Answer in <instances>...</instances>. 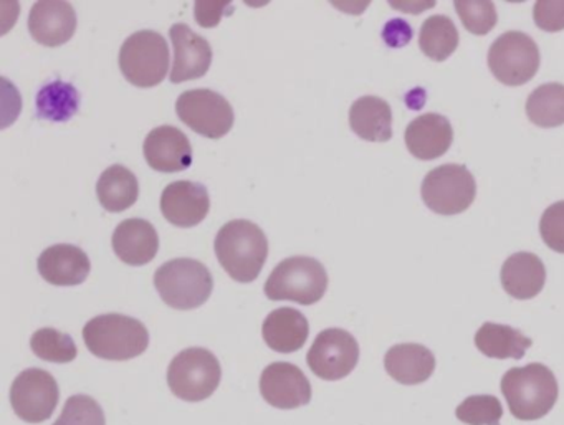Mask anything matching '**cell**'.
Here are the masks:
<instances>
[{
  "label": "cell",
  "instance_id": "1",
  "mask_svg": "<svg viewBox=\"0 0 564 425\" xmlns=\"http://www.w3.org/2000/svg\"><path fill=\"white\" fill-rule=\"evenodd\" d=\"M217 260L230 279L252 283L259 279L269 255V240L257 224L230 220L216 237Z\"/></svg>",
  "mask_w": 564,
  "mask_h": 425
},
{
  "label": "cell",
  "instance_id": "2",
  "mask_svg": "<svg viewBox=\"0 0 564 425\" xmlns=\"http://www.w3.org/2000/svg\"><path fill=\"white\" fill-rule=\"evenodd\" d=\"M501 392L518 421H538L550 414L560 394L556 375L540 362L511 368L501 379Z\"/></svg>",
  "mask_w": 564,
  "mask_h": 425
},
{
  "label": "cell",
  "instance_id": "3",
  "mask_svg": "<svg viewBox=\"0 0 564 425\" xmlns=\"http://www.w3.org/2000/svg\"><path fill=\"white\" fill-rule=\"evenodd\" d=\"M91 355L107 361H130L147 351L150 333L140 319L108 313L90 319L84 328Z\"/></svg>",
  "mask_w": 564,
  "mask_h": 425
},
{
  "label": "cell",
  "instance_id": "4",
  "mask_svg": "<svg viewBox=\"0 0 564 425\" xmlns=\"http://www.w3.org/2000/svg\"><path fill=\"white\" fill-rule=\"evenodd\" d=\"M328 290L325 266L312 257H290L270 273L265 283L267 298L272 302H295L315 305Z\"/></svg>",
  "mask_w": 564,
  "mask_h": 425
},
{
  "label": "cell",
  "instance_id": "5",
  "mask_svg": "<svg viewBox=\"0 0 564 425\" xmlns=\"http://www.w3.org/2000/svg\"><path fill=\"white\" fill-rule=\"evenodd\" d=\"M154 286L171 308L194 309L210 298L214 280L209 269L199 260L176 259L156 270Z\"/></svg>",
  "mask_w": 564,
  "mask_h": 425
},
{
  "label": "cell",
  "instance_id": "6",
  "mask_svg": "<svg viewBox=\"0 0 564 425\" xmlns=\"http://www.w3.org/2000/svg\"><path fill=\"white\" fill-rule=\"evenodd\" d=\"M123 77L138 88L163 84L170 72V47L166 39L154 31H140L124 41L120 51Z\"/></svg>",
  "mask_w": 564,
  "mask_h": 425
},
{
  "label": "cell",
  "instance_id": "7",
  "mask_svg": "<svg viewBox=\"0 0 564 425\" xmlns=\"http://www.w3.org/2000/svg\"><path fill=\"white\" fill-rule=\"evenodd\" d=\"M223 378L219 359L204 348L181 351L167 368V384L176 397L200 402L217 391Z\"/></svg>",
  "mask_w": 564,
  "mask_h": 425
},
{
  "label": "cell",
  "instance_id": "8",
  "mask_svg": "<svg viewBox=\"0 0 564 425\" xmlns=\"http://www.w3.org/2000/svg\"><path fill=\"white\" fill-rule=\"evenodd\" d=\"M422 200L438 216H457L474 204L477 183L474 174L462 164H444L435 167L421 187Z\"/></svg>",
  "mask_w": 564,
  "mask_h": 425
},
{
  "label": "cell",
  "instance_id": "9",
  "mask_svg": "<svg viewBox=\"0 0 564 425\" xmlns=\"http://www.w3.org/2000/svg\"><path fill=\"white\" fill-rule=\"evenodd\" d=\"M488 68L500 84L521 87L538 74L540 48L523 32H505L488 51Z\"/></svg>",
  "mask_w": 564,
  "mask_h": 425
},
{
  "label": "cell",
  "instance_id": "10",
  "mask_svg": "<svg viewBox=\"0 0 564 425\" xmlns=\"http://www.w3.org/2000/svg\"><path fill=\"white\" fill-rule=\"evenodd\" d=\"M176 113L199 137L220 140L232 130L236 115L229 101L213 90L184 91L176 101Z\"/></svg>",
  "mask_w": 564,
  "mask_h": 425
},
{
  "label": "cell",
  "instance_id": "11",
  "mask_svg": "<svg viewBox=\"0 0 564 425\" xmlns=\"http://www.w3.org/2000/svg\"><path fill=\"white\" fill-rule=\"evenodd\" d=\"M61 389L51 372L31 368L15 378L11 388V404L15 415L29 424H41L54 414Z\"/></svg>",
  "mask_w": 564,
  "mask_h": 425
},
{
  "label": "cell",
  "instance_id": "12",
  "mask_svg": "<svg viewBox=\"0 0 564 425\" xmlns=\"http://www.w3.org/2000/svg\"><path fill=\"white\" fill-rule=\"evenodd\" d=\"M358 361V341L351 333L341 328H329L319 333L306 356L313 374L325 381L345 379L355 371Z\"/></svg>",
  "mask_w": 564,
  "mask_h": 425
},
{
  "label": "cell",
  "instance_id": "13",
  "mask_svg": "<svg viewBox=\"0 0 564 425\" xmlns=\"http://www.w3.org/2000/svg\"><path fill=\"white\" fill-rule=\"evenodd\" d=\"M260 392L276 408H296L312 401V384L299 366L273 362L260 375Z\"/></svg>",
  "mask_w": 564,
  "mask_h": 425
},
{
  "label": "cell",
  "instance_id": "14",
  "mask_svg": "<svg viewBox=\"0 0 564 425\" xmlns=\"http://www.w3.org/2000/svg\"><path fill=\"white\" fill-rule=\"evenodd\" d=\"M210 209L206 186L193 181H176L163 190L161 212L164 219L181 229L199 226Z\"/></svg>",
  "mask_w": 564,
  "mask_h": 425
},
{
  "label": "cell",
  "instance_id": "15",
  "mask_svg": "<svg viewBox=\"0 0 564 425\" xmlns=\"http://www.w3.org/2000/svg\"><path fill=\"white\" fill-rule=\"evenodd\" d=\"M170 37L174 47L171 84H184L203 78L213 64V48L209 42L191 31L186 24H174Z\"/></svg>",
  "mask_w": 564,
  "mask_h": 425
},
{
  "label": "cell",
  "instance_id": "16",
  "mask_svg": "<svg viewBox=\"0 0 564 425\" xmlns=\"http://www.w3.org/2000/svg\"><path fill=\"white\" fill-rule=\"evenodd\" d=\"M143 151L147 163L158 173H181L193 164V146L180 128H154L144 140Z\"/></svg>",
  "mask_w": 564,
  "mask_h": 425
},
{
  "label": "cell",
  "instance_id": "17",
  "mask_svg": "<svg viewBox=\"0 0 564 425\" xmlns=\"http://www.w3.org/2000/svg\"><path fill=\"white\" fill-rule=\"evenodd\" d=\"M77 31V14L68 2L44 0L32 8L29 15V32L37 44L61 47L67 44Z\"/></svg>",
  "mask_w": 564,
  "mask_h": 425
},
{
  "label": "cell",
  "instance_id": "18",
  "mask_svg": "<svg viewBox=\"0 0 564 425\" xmlns=\"http://www.w3.org/2000/svg\"><path fill=\"white\" fill-rule=\"evenodd\" d=\"M37 266L42 279L55 286L82 285L91 270L87 253L70 243L48 247L39 257Z\"/></svg>",
  "mask_w": 564,
  "mask_h": 425
},
{
  "label": "cell",
  "instance_id": "19",
  "mask_svg": "<svg viewBox=\"0 0 564 425\" xmlns=\"http://www.w3.org/2000/svg\"><path fill=\"white\" fill-rule=\"evenodd\" d=\"M405 146L421 161L437 160L451 150L454 130L451 121L437 113H425L409 123Z\"/></svg>",
  "mask_w": 564,
  "mask_h": 425
},
{
  "label": "cell",
  "instance_id": "20",
  "mask_svg": "<svg viewBox=\"0 0 564 425\" xmlns=\"http://www.w3.org/2000/svg\"><path fill=\"white\" fill-rule=\"evenodd\" d=\"M115 253L121 262L143 266L153 262L160 250V237L153 224L144 219H127L115 229Z\"/></svg>",
  "mask_w": 564,
  "mask_h": 425
},
{
  "label": "cell",
  "instance_id": "21",
  "mask_svg": "<svg viewBox=\"0 0 564 425\" xmlns=\"http://www.w3.org/2000/svg\"><path fill=\"white\" fill-rule=\"evenodd\" d=\"M500 280L508 295L517 299H531L544 288L546 269L534 253L518 252L505 260Z\"/></svg>",
  "mask_w": 564,
  "mask_h": 425
},
{
  "label": "cell",
  "instance_id": "22",
  "mask_svg": "<svg viewBox=\"0 0 564 425\" xmlns=\"http://www.w3.org/2000/svg\"><path fill=\"white\" fill-rule=\"evenodd\" d=\"M384 368L399 384L417 385L434 374L435 356L425 346L404 342L386 352Z\"/></svg>",
  "mask_w": 564,
  "mask_h": 425
},
{
  "label": "cell",
  "instance_id": "23",
  "mask_svg": "<svg viewBox=\"0 0 564 425\" xmlns=\"http://www.w3.org/2000/svg\"><path fill=\"white\" fill-rule=\"evenodd\" d=\"M310 335L308 319L295 308L273 309L262 326V336L273 351L290 355L305 346Z\"/></svg>",
  "mask_w": 564,
  "mask_h": 425
},
{
  "label": "cell",
  "instance_id": "24",
  "mask_svg": "<svg viewBox=\"0 0 564 425\" xmlns=\"http://www.w3.org/2000/svg\"><path fill=\"white\" fill-rule=\"evenodd\" d=\"M349 127L356 137L371 143H386L392 138V111L379 97H362L351 105Z\"/></svg>",
  "mask_w": 564,
  "mask_h": 425
},
{
  "label": "cell",
  "instance_id": "25",
  "mask_svg": "<svg viewBox=\"0 0 564 425\" xmlns=\"http://www.w3.org/2000/svg\"><path fill=\"white\" fill-rule=\"evenodd\" d=\"M475 346L491 359H521L533 346L520 329L498 323H484L475 335Z\"/></svg>",
  "mask_w": 564,
  "mask_h": 425
},
{
  "label": "cell",
  "instance_id": "26",
  "mask_svg": "<svg viewBox=\"0 0 564 425\" xmlns=\"http://www.w3.org/2000/svg\"><path fill=\"white\" fill-rule=\"evenodd\" d=\"M97 196L101 207L108 212H123L137 204L140 184L128 167L115 164L98 179Z\"/></svg>",
  "mask_w": 564,
  "mask_h": 425
},
{
  "label": "cell",
  "instance_id": "27",
  "mask_svg": "<svg viewBox=\"0 0 564 425\" xmlns=\"http://www.w3.org/2000/svg\"><path fill=\"white\" fill-rule=\"evenodd\" d=\"M37 118L51 123H67L80 108V94L74 85L62 80L45 85L35 98Z\"/></svg>",
  "mask_w": 564,
  "mask_h": 425
},
{
  "label": "cell",
  "instance_id": "28",
  "mask_svg": "<svg viewBox=\"0 0 564 425\" xmlns=\"http://www.w3.org/2000/svg\"><path fill=\"white\" fill-rule=\"evenodd\" d=\"M458 31L447 15H432L422 24L419 34V47L425 57L434 62H444L457 51Z\"/></svg>",
  "mask_w": 564,
  "mask_h": 425
},
{
  "label": "cell",
  "instance_id": "29",
  "mask_svg": "<svg viewBox=\"0 0 564 425\" xmlns=\"http://www.w3.org/2000/svg\"><path fill=\"white\" fill-rule=\"evenodd\" d=\"M527 115L531 123L540 128H557L564 124V85L544 84L531 91L527 101Z\"/></svg>",
  "mask_w": 564,
  "mask_h": 425
},
{
  "label": "cell",
  "instance_id": "30",
  "mask_svg": "<svg viewBox=\"0 0 564 425\" xmlns=\"http://www.w3.org/2000/svg\"><path fill=\"white\" fill-rule=\"evenodd\" d=\"M31 348L42 361L65 364L77 358L78 349L70 335L54 328H42L34 333L31 339Z\"/></svg>",
  "mask_w": 564,
  "mask_h": 425
},
{
  "label": "cell",
  "instance_id": "31",
  "mask_svg": "<svg viewBox=\"0 0 564 425\" xmlns=\"http://www.w3.org/2000/svg\"><path fill=\"white\" fill-rule=\"evenodd\" d=\"M455 11L462 24L474 35H487L498 22L497 9L488 0H455Z\"/></svg>",
  "mask_w": 564,
  "mask_h": 425
},
{
  "label": "cell",
  "instance_id": "32",
  "mask_svg": "<svg viewBox=\"0 0 564 425\" xmlns=\"http://www.w3.org/2000/svg\"><path fill=\"white\" fill-rule=\"evenodd\" d=\"M455 415L467 425H500L503 407L495 395H470L455 408Z\"/></svg>",
  "mask_w": 564,
  "mask_h": 425
},
{
  "label": "cell",
  "instance_id": "33",
  "mask_svg": "<svg viewBox=\"0 0 564 425\" xmlns=\"http://www.w3.org/2000/svg\"><path fill=\"white\" fill-rule=\"evenodd\" d=\"M54 425H107L104 408L90 395H72Z\"/></svg>",
  "mask_w": 564,
  "mask_h": 425
},
{
  "label": "cell",
  "instance_id": "34",
  "mask_svg": "<svg viewBox=\"0 0 564 425\" xmlns=\"http://www.w3.org/2000/svg\"><path fill=\"white\" fill-rule=\"evenodd\" d=\"M540 233L541 239L551 250L564 255V200L554 203L544 210Z\"/></svg>",
  "mask_w": 564,
  "mask_h": 425
},
{
  "label": "cell",
  "instance_id": "35",
  "mask_svg": "<svg viewBox=\"0 0 564 425\" xmlns=\"http://www.w3.org/2000/svg\"><path fill=\"white\" fill-rule=\"evenodd\" d=\"M534 24L544 32L564 31V2H551V0H540L533 8Z\"/></svg>",
  "mask_w": 564,
  "mask_h": 425
},
{
  "label": "cell",
  "instance_id": "36",
  "mask_svg": "<svg viewBox=\"0 0 564 425\" xmlns=\"http://www.w3.org/2000/svg\"><path fill=\"white\" fill-rule=\"evenodd\" d=\"M234 6L232 2H226V0H219V2H213V0H197L194 6V15H196V22L204 29H213L220 24L223 18L232 14Z\"/></svg>",
  "mask_w": 564,
  "mask_h": 425
},
{
  "label": "cell",
  "instance_id": "37",
  "mask_svg": "<svg viewBox=\"0 0 564 425\" xmlns=\"http://www.w3.org/2000/svg\"><path fill=\"white\" fill-rule=\"evenodd\" d=\"M382 39H384L388 47H405L412 39L411 25H409L408 22L402 21V19H394V21L388 22V24L384 25Z\"/></svg>",
  "mask_w": 564,
  "mask_h": 425
}]
</instances>
